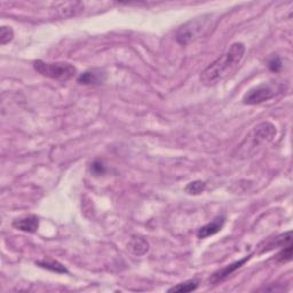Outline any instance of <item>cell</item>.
Returning <instances> with one entry per match:
<instances>
[{
    "mask_svg": "<svg viewBox=\"0 0 293 293\" xmlns=\"http://www.w3.org/2000/svg\"><path fill=\"white\" fill-rule=\"evenodd\" d=\"M129 247H131L132 252L134 254L142 255L148 251V243L143 238L140 237H133L131 243H129Z\"/></svg>",
    "mask_w": 293,
    "mask_h": 293,
    "instance_id": "cell-14",
    "label": "cell"
},
{
    "mask_svg": "<svg viewBox=\"0 0 293 293\" xmlns=\"http://www.w3.org/2000/svg\"><path fill=\"white\" fill-rule=\"evenodd\" d=\"M276 136V127L270 123H261L254 127L251 133V142L253 147L260 146L263 143H268Z\"/></svg>",
    "mask_w": 293,
    "mask_h": 293,
    "instance_id": "cell-5",
    "label": "cell"
},
{
    "mask_svg": "<svg viewBox=\"0 0 293 293\" xmlns=\"http://www.w3.org/2000/svg\"><path fill=\"white\" fill-rule=\"evenodd\" d=\"M37 266L42 267L44 269L51 270V272L54 273H59V274H66L68 273V269L65 268L62 263L54 261V260H42V261H37L36 262Z\"/></svg>",
    "mask_w": 293,
    "mask_h": 293,
    "instance_id": "cell-11",
    "label": "cell"
},
{
    "mask_svg": "<svg viewBox=\"0 0 293 293\" xmlns=\"http://www.w3.org/2000/svg\"><path fill=\"white\" fill-rule=\"evenodd\" d=\"M33 68L38 73L51 79L66 81L76 76L77 69L70 63H46L42 60L33 62Z\"/></svg>",
    "mask_w": 293,
    "mask_h": 293,
    "instance_id": "cell-2",
    "label": "cell"
},
{
    "mask_svg": "<svg viewBox=\"0 0 293 293\" xmlns=\"http://www.w3.org/2000/svg\"><path fill=\"white\" fill-rule=\"evenodd\" d=\"M84 8L81 2H65L60 3L58 7V12L62 17H71L77 15Z\"/></svg>",
    "mask_w": 293,
    "mask_h": 293,
    "instance_id": "cell-10",
    "label": "cell"
},
{
    "mask_svg": "<svg viewBox=\"0 0 293 293\" xmlns=\"http://www.w3.org/2000/svg\"><path fill=\"white\" fill-rule=\"evenodd\" d=\"M281 86L273 84H260L258 86L251 88L243 98L244 105L254 106L268 101V100L275 98V95L281 91Z\"/></svg>",
    "mask_w": 293,
    "mask_h": 293,
    "instance_id": "cell-4",
    "label": "cell"
},
{
    "mask_svg": "<svg viewBox=\"0 0 293 293\" xmlns=\"http://www.w3.org/2000/svg\"><path fill=\"white\" fill-rule=\"evenodd\" d=\"M198 284L199 282L197 280H189L187 282H183V283H180L176 285V287L169 289V292H179V293L191 292L198 288Z\"/></svg>",
    "mask_w": 293,
    "mask_h": 293,
    "instance_id": "cell-13",
    "label": "cell"
},
{
    "mask_svg": "<svg viewBox=\"0 0 293 293\" xmlns=\"http://www.w3.org/2000/svg\"><path fill=\"white\" fill-rule=\"evenodd\" d=\"M13 38H14L13 29L10 27H6V25L1 27V29H0V43H1V45H6V44L12 42Z\"/></svg>",
    "mask_w": 293,
    "mask_h": 293,
    "instance_id": "cell-16",
    "label": "cell"
},
{
    "mask_svg": "<svg viewBox=\"0 0 293 293\" xmlns=\"http://www.w3.org/2000/svg\"><path fill=\"white\" fill-rule=\"evenodd\" d=\"M291 242H292V232L284 233L278 237H276L273 242H270L268 245H267L268 248H266V251L272 250L274 247H284L289 245V244H291Z\"/></svg>",
    "mask_w": 293,
    "mask_h": 293,
    "instance_id": "cell-12",
    "label": "cell"
},
{
    "mask_svg": "<svg viewBox=\"0 0 293 293\" xmlns=\"http://www.w3.org/2000/svg\"><path fill=\"white\" fill-rule=\"evenodd\" d=\"M291 259H292V243L289 244L287 246H284L283 250L276 255V260L281 263L290 261Z\"/></svg>",
    "mask_w": 293,
    "mask_h": 293,
    "instance_id": "cell-17",
    "label": "cell"
},
{
    "mask_svg": "<svg viewBox=\"0 0 293 293\" xmlns=\"http://www.w3.org/2000/svg\"><path fill=\"white\" fill-rule=\"evenodd\" d=\"M92 171H93V173H95V174H103L105 173L106 169L101 162H94L92 164Z\"/></svg>",
    "mask_w": 293,
    "mask_h": 293,
    "instance_id": "cell-19",
    "label": "cell"
},
{
    "mask_svg": "<svg viewBox=\"0 0 293 293\" xmlns=\"http://www.w3.org/2000/svg\"><path fill=\"white\" fill-rule=\"evenodd\" d=\"M13 226L22 232L36 233L39 227V219L36 216H33V214H31V216H25L14 220Z\"/></svg>",
    "mask_w": 293,
    "mask_h": 293,
    "instance_id": "cell-7",
    "label": "cell"
},
{
    "mask_svg": "<svg viewBox=\"0 0 293 293\" xmlns=\"http://www.w3.org/2000/svg\"><path fill=\"white\" fill-rule=\"evenodd\" d=\"M245 51L246 48L243 43H234L225 54L219 57L202 72V83L206 86H211V85L225 79L233 71H235V69L239 65L244 54H245Z\"/></svg>",
    "mask_w": 293,
    "mask_h": 293,
    "instance_id": "cell-1",
    "label": "cell"
},
{
    "mask_svg": "<svg viewBox=\"0 0 293 293\" xmlns=\"http://www.w3.org/2000/svg\"><path fill=\"white\" fill-rule=\"evenodd\" d=\"M250 258L251 257H245L244 259H242V260H238L234 263H231V265L226 266L225 268L218 270V272L214 273L212 277L210 278V282L213 284H217V283H219V282L226 280V278H227L229 275H232L234 272H236L237 269H239L240 267H242Z\"/></svg>",
    "mask_w": 293,
    "mask_h": 293,
    "instance_id": "cell-6",
    "label": "cell"
},
{
    "mask_svg": "<svg viewBox=\"0 0 293 293\" xmlns=\"http://www.w3.org/2000/svg\"><path fill=\"white\" fill-rule=\"evenodd\" d=\"M205 188L206 183L204 181H194L185 187V192H188L189 195H199L205 190Z\"/></svg>",
    "mask_w": 293,
    "mask_h": 293,
    "instance_id": "cell-15",
    "label": "cell"
},
{
    "mask_svg": "<svg viewBox=\"0 0 293 293\" xmlns=\"http://www.w3.org/2000/svg\"><path fill=\"white\" fill-rule=\"evenodd\" d=\"M207 24H209V20L204 17L187 22L176 31V42L181 45H188L203 35V31L207 28Z\"/></svg>",
    "mask_w": 293,
    "mask_h": 293,
    "instance_id": "cell-3",
    "label": "cell"
},
{
    "mask_svg": "<svg viewBox=\"0 0 293 293\" xmlns=\"http://www.w3.org/2000/svg\"><path fill=\"white\" fill-rule=\"evenodd\" d=\"M269 69L272 70L273 72H278L282 69V62L278 57H273L270 59V61L268 63Z\"/></svg>",
    "mask_w": 293,
    "mask_h": 293,
    "instance_id": "cell-18",
    "label": "cell"
},
{
    "mask_svg": "<svg viewBox=\"0 0 293 293\" xmlns=\"http://www.w3.org/2000/svg\"><path fill=\"white\" fill-rule=\"evenodd\" d=\"M103 80H105V73L96 69L88 70V71L81 73V75L78 77V83L83 85L101 84Z\"/></svg>",
    "mask_w": 293,
    "mask_h": 293,
    "instance_id": "cell-9",
    "label": "cell"
},
{
    "mask_svg": "<svg viewBox=\"0 0 293 293\" xmlns=\"http://www.w3.org/2000/svg\"><path fill=\"white\" fill-rule=\"evenodd\" d=\"M224 224H225V218L224 217H218L214 219L213 221L209 222V224L203 226L198 229L197 232V237L198 238H206V237H210L214 235V234H217L221 231V228L224 227Z\"/></svg>",
    "mask_w": 293,
    "mask_h": 293,
    "instance_id": "cell-8",
    "label": "cell"
}]
</instances>
